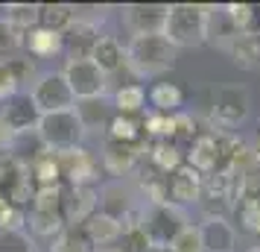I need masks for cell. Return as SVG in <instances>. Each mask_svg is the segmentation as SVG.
<instances>
[{"label": "cell", "instance_id": "12", "mask_svg": "<svg viewBox=\"0 0 260 252\" xmlns=\"http://www.w3.org/2000/svg\"><path fill=\"white\" fill-rule=\"evenodd\" d=\"M141 158H143V144H123V141H108L106 138L100 167L111 176H129V173H135Z\"/></svg>", "mask_w": 260, "mask_h": 252}, {"label": "cell", "instance_id": "18", "mask_svg": "<svg viewBox=\"0 0 260 252\" xmlns=\"http://www.w3.org/2000/svg\"><path fill=\"white\" fill-rule=\"evenodd\" d=\"M73 111H76V118H79V123H82L85 135L88 132H106L108 120H111V106L106 103V97H91V100H76V106H73Z\"/></svg>", "mask_w": 260, "mask_h": 252}, {"label": "cell", "instance_id": "33", "mask_svg": "<svg viewBox=\"0 0 260 252\" xmlns=\"http://www.w3.org/2000/svg\"><path fill=\"white\" fill-rule=\"evenodd\" d=\"M222 15L234 26V33H251V21H254L251 3H228V6H222Z\"/></svg>", "mask_w": 260, "mask_h": 252}, {"label": "cell", "instance_id": "46", "mask_svg": "<svg viewBox=\"0 0 260 252\" xmlns=\"http://www.w3.org/2000/svg\"><path fill=\"white\" fill-rule=\"evenodd\" d=\"M254 252H260V249H254Z\"/></svg>", "mask_w": 260, "mask_h": 252}, {"label": "cell", "instance_id": "24", "mask_svg": "<svg viewBox=\"0 0 260 252\" xmlns=\"http://www.w3.org/2000/svg\"><path fill=\"white\" fill-rule=\"evenodd\" d=\"M76 21V9L71 3H41L38 6V26L50 30V33H64L68 26Z\"/></svg>", "mask_w": 260, "mask_h": 252}, {"label": "cell", "instance_id": "3", "mask_svg": "<svg viewBox=\"0 0 260 252\" xmlns=\"http://www.w3.org/2000/svg\"><path fill=\"white\" fill-rule=\"evenodd\" d=\"M36 135L38 141L44 144V150L50 153H68L73 147H82V138H85V129L76 111H53V115H41L36 126Z\"/></svg>", "mask_w": 260, "mask_h": 252}, {"label": "cell", "instance_id": "28", "mask_svg": "<svg viewBox=\"0 0 260 252\" xmlns=\"http://www.w3.org/2000/svg\"><path fill=\"white\" fill-rule=\"evenodd\" d=\"M6 24L15 26L21 36L38 26V3H9L6 6Z\"/></svg>", "mask_w": 260, "mask_h": 252}, {"label": "cell", "instance_id": "11", "mask_svg": "<svg viewBox=\"0 0 260 252\" xmlns=\"http://www.w3.org/2000/svg\"><path fill=\"white\" fill-rule=\"evenodd\" d=\"M100 208V193L96 188H73L64 185L61 188V217H64V226H82L88 217Z\"/></svg>", "mask_w": 260, "mask_h": 252}, {"label": "cell", "instance_id": "17", "mask_svg": "<svg viewBox=\"0 0 260 252\" xmlns=\"http://www.w3.org/2000/svg\"><path fill=\"white\" fill-rule=\"evenodd\" d=\"M228 56L240 71H260V36L257 30L251 33H237L234 41L228 44Z\"/></svg>", "mask_w": 260, "mask_h": 252}, {"label": "cell", "instance_id": "26", "mask_svg": "<svg viewBox=\"0 0 260 252\" xmlns=\"http://www.w3.org/2000/svg\"><path fill=\"white\" fill-rule=\"evenodd\" d=\"M138 188H141V197L146 205H164L170 203V193H167V176L158 173V170H143L138 176Z\"/></svg>", "mask_w": 260, "mask_h": 252}, {"label": "cell", "instance_id": "4", "mask_svg": "<svg viewBox=\"0 0 260 252\" xmlns=\"http://www.w3.org/2000/svg\"><path fill=\"white\" fill-rule=\"evenodd\" d=\"M187 226V214L184 208L173 203L164 205H143L141 211V232L149 238L152 246H170L181 229Z\"/></svg>", "mask_w": 260, "mask_h": 252}, {"label": "cell", "instance_id": "27", "mask_svg": "<svg viewBox=\"0 0 260 252\" xmlns=\"http://www.w3.org/2000/svg\"><path fill=\"white\" fill-rule=\"evenodd\" d=\"M29 229L36 232L38 238H56L61 229H64V217L61 211H47V208H29V217H26Z\"/></svg>", "mask_w": 260, "mask_h": 252}, {"label": "cell", "instance_id": "37", "mask_svg": "<svg viewBox=\"0 0 260 252\" xmlns=\"http://www.w3.org/2000/svg\"><path fill=\"white\" fill-rule=\"evenodd\" d=\"M6 71H9V76L15 79V85L21 88V85L32 82V79H38L36 76V62L29 59V56H15V59L6 62Z\"/></svg>", "mask_w": 260, "mask_h": 252}, {"label": "cell", "instance_id": "22", "mask_svg": "<svg viewBox=\"0 0 260 252\" xmlns=\"http://www.w3.org/2000/svg\"><path fill=\"white\" fill-rule=\"evenodd\" d=\"M29 179L36 188H50V185H61V170H59V153L44 150L41 156H36L29 164Z\"/></svg>", "mask_w": 260, "mask_h": 252}, {"label": "cell", "instance_id": "8", "mask_svg": "<svg viewBox=\"0 0 260 252\" xmlns=\"http://www.w3.org/2000/svg\"><path fill=\"white\" fill-rule=\"evenodd\" d=\"M59 170H61V185H79V188H94L100 179V158L85 150V147H73L68 153H59Z\"/></svg>", "mask_w": 260, "mask_h": 252}, {"label": "cell", "instance_id": "35", "mask_svg": "<svg viewBox=\"0 0 260 252\" xmlns=\"http://www.w3.org/2000/svg\"><path fill=\"white\" fill-rule=\"evenodd\" d=\"M21 50H24V36L6 24V18H0V62L15 59Z\"/></svg>", "mask_w": 260, "mask_h": 252}, {"label": "cell", "instance_id": "29", "mask_svg": "<svg viewBox=\"0 0 260 252\" xmlns=\"http://www.w3.org/2000/svg\"><path fill=\"white\" fill-rule=\"evenodd\" d=\"M143 106H146V91H143L138 82L117 88V94H114V108H117V115H141Z\"/></svg>", "mask_w": 260, "mask_h": 252}, {"label": "cell", "instance_id": "38", "mask_svg": "<svg viewBox=\"0 0 260 252\" xmlns=\"http://www.w3.org/2000/svg\"><path fill=\"white\" fill-rule=\"evenodd\" d=\"M170 249H173V252H205V249H202V235H199V226L187 223V226H184V229H181V232L176 235V238H173Z\"/></svg>", "mask_w": 260, "mask_h": 252}, {"label": "cell", "instance_id": "14", "mask_svg": "<svg viewBox=\"0 0 260 252\" xmlns=\"http://www.w3.org/2000/svg\"><path fill=\"white\" fill-rule=\"evenodd\" d=\"M96 41H100V26H96L94 21H85V18H76V21L61 33V50H64L71 59H91Z\"/></svg>", "mask_w": 260, "mask_h": 252}, {"label": "cell", "instance_id": "16", "mask_svg": "<svg viewBox=\"0 0 260 252\" xmlns=\"http://www.w3.org/2000/svg\"><path fill=\"white\" fill-rule=\"evenodd\" d=\"M202 249L205 252H234L237 249V229L225 217H205L199 223Z\"/></svg>", "mask_w": 260, "mask_h": 252}, {"label": "cell", "instance_id": "19", "mask_svg": "<svg viewBox=\"0 0 260 252\" xmlns=\"http://www.w3.org/2000/svg\"><path fill=\"white\" fill-rule=\"evenodd\" d=\"M143 156L149 158L152 170L164 173V176L184 164V150L176 147L173 141H149V144H143Z\"/></svg>", "mask_w": 260, "mask_h": 252}, {"label": "cell", "instance_id": "43", "mask_svg": "<svg viewBox=\"0 0 260 252\" xmlns=\"http://www.w3.org/2000/svg\"><path fill=\"white\" fill-rule=\"evenodd\" d=\"M254 156L260 158V132H257V144H254Z\"/></svg>", "mask_w": 260, "mask_h": 252}, {"label": "cell", "instance_id": "10", "mask_svg": "<svg viewBox=\"0 0 260 252\" xmlns=\"http://www.w3.org/2000/svg\"><path fill=\"white\" fill-rule=\"evenodd\" d=\"M170 6L161 3H129L123 6V26L132 36H161Z\"/></svg>", "mask_w": 260, "mask_h": 252}, {"label": "cell", "instance_id": "41", "mask_svg": "<svg viewBox=\"0 0 260 252\" xmlns=\"http://www.w3.org/2000/svg\"><path fill=\"white\" fill-rule=\"evenodd\" d=\"M9 208V203H6V197H3V191H0V217H3V211Z\"/></svg>", "mask_w": 260, "mask_h": 252}, {"label": "cell", "instance_id": "39", "mask_svg": "<svg viewBox=\"0 0 260 252\" xmlns=\"http://www.w3.org/2000/svg\"><path fill=\"white\" fill-rule=\"evenodd\" d=\"M24 223H26V211L15 208V205H9L0 217V229H24Z\"/></svg>", "mask_w": 260, "mask_h": 252}, {"label": "cell", "instance_id": "6", "mask_svg": "<svg viewBox=\"0 0 260 252\" xmlns=\"http://www.w3.org/2000/svg\"><path fill=\"white\" fill-rule=\"evenodd\" d=\"M29 97L41 115H53V111H71L76 106V97H73L68 79L61 76V71L53 73H41L36 79V85L29 88Z\"/></svg>", "mask_w": 260, "mask_h": 252}, {"label": "cell", "instance_id": "36", "mask_svg": "<svg viewBox=\"0 0 260 252\" xmlns=\"http://www.w3.org/2000/svg\"><path fill=\"white\" fill-rule=\"evenodd\" d=\"M199 120L193 115H176V135H173V144L176 147H190L196 138H199Z\"/></svg>", "mask_w": 260, "mask_h": 252}, {"label": "cell", "instance_id": "13", "mask_svg": "<svg viewBox=\"0 0 260 252\" xmlns=\"http://www.w3.org/2000/svg\"><path fill=\"white\" fill-rule=\"evenodd\" d=\"M167 193L170 203L184 208V205H199L202 197V176L190 164H181L173 173H167Z\"/></svg>", "mask_w": 260, "mask_h": 252}, {"label": "cell", "instance_id": "5", "mask_svg": "<svg viewBox=\"0 0 260 252\" xmlns=\"http://www.w3.org/2000/svg\"><path fill=\"white\" fill-rule=\"evenodd\" d=\"M248 115H251V94H248L246 85H222L216 91L211 108L213 126H219L222 132H231Z\"/></svg>", "mask_w": 260, "mask_h": 252}, {"label": "cell", "instance_id": "40", "mask_svg": "<svg viewBox=\"0 0 260 252\" xmlns=\"http://www.w3.org/2000/svg\"><path fill=\"white\" fill-rule=\"evenodd\" d=\"M21 88L15 85V79L9 76V71H6V62H0V103L3 100H9L12 94H18Z\"/></svg>", "mask_w": 260, "mask_h": 252}, {"label": "cell", "instance_id": "34", "mask_svg": "<svg viewBox=\"0 0 260 252\" xmlns=\"http://www.w3.org/2000/svg\"><path fill=\"white\" fill-rule=\"evenodd\" d=\"M0 252H36V240L24 229H0Z\"/></svg>", "mask_w": 260, "mask_h": 252}, {"label": "cell", "instance_id": "21", "mask_svg": "<svg viewBox=\"0 0 260 252\" xmlns=\"http://www.w3.org/2000/svg\"><path fill=\"white\" fill-rule=\"evenodd\" d=\"M143 135H146V129H143V120L141 115H111V120H108L106 126V138L108 141H123V144H146L143 141Z\"/></svg>", "mask_w": 260, "mask_h": 252}, {"label": "cell", "instance_id": "45", "mask_svg": "<svg viewBox=\"0 0 260 252\" xmlns=\"http://www.w3.org/2000/svg\"><path fill=\"white\" fill-rule=\"evenodd\" d=\"M257 36H260V30H257Z\"/></svg>", "mask_w": 260, "mask_h": 252}, {"label": "cell", "instance_id": "32", "mask_svg": "<svg viewBox=\"0 0 260 252\" xmlns=\"http://www.w3.org/2000/svg\"><path fill=\"white\" fill-rule=\"evenodd\" d=\"M143 129L149 141H173L176 135V115H158L152 111L149 118L143 120Z\"/></svg>", "mask_w": 260, "mask_h": 252}, {"label": "cell", "instance_id": "2", "mask_svg": "<svg viewBox=\"0 0 260 252\" xmlns=\"http://www.w3.org/2000/svg\"><path fill=\"white\" fill-rule=\"evenodd\" d=\"M178 59V50L164 36H132L126 44V65L138 76H161L173 71Z\"/></svg>", "mask_w": 260, "mask_h": 252}, {"label": "cell", "instance_id": "31", "mask_svg": "<svg viewBox=\"0 0 260 252\" xmlns=\"http://www.w3.org/2000/svg\"><path fill=\"white\" fill-rule=\"evenodd\" d=\"M237 214H240V226L246 229V232L260 235V191L246 193V197L237 203Z\"/></svg>", "mask_w": 260, "mask_h": 252}, {"label": "cell", "instance_id": "15", "mask_svg": "<svg viewBox=\"0 0 260 252\" xmlns=\"http://www.w3.org/2000/svg\"><path fill=\"white\" fill-rule=\"evenodd\" d=\"M79 232H82L85 240L91 243V249H111V246H117L120 235H123V226H120L114 217L103 214V211H94V214L79 226Z\"/></svg>", "mask_w": 260, "mask_h": 252}, {"label": "cell", "instance_id": "9", "mask_svg": "<svg viewBox=\"0 0 260 252\" xmlns=\"http://www.w3.org/2000/svg\"><path fill=\"white\" fill-rule=\"evenodd\" d=\"M0 120L12 132V138L15 135H29V132H36L41 111L36 108L29 91H18V94H12L9 100L0 103Z\"/></svg>", "mask_w": 260, "mask_h": 252}, {"label": "cell", "instance_id": "23", "mask_svg": "<svg viewBox=\"0 0 260 252\" xmlns=\"http://www.w3.org/2000/svg\"><path fill=\"white\" fill-rule=\"evenodd\" d=\"M146 100L158 115H178V108L184 106V91L176 82H155Z\"/></svg>", "mask_w": 260, "mask_h": 252}, {"label": "cell", "instance_id": "25", "mask_svg": "<svg viewBox=\"0 0 260 252\" xmlns=\"http://www.w3.org/2000/svg\"><path fill=\"white\" fill-rule=\"evenodd\" d=\"M24 50H26V56H36V59L56 56V53H61V36L36 26V30H29L24 36Z\"/></svg>", "mask_w": 260, "mask_h": 252}, {"label": "cell", "instance_id": "44", "mask_svg": "<svg viewBox=\"0 0 260 252\" xmlns=\"http://www.w3.org/2000/svg\"><path fill=\"white\" fill-rule=\"evenodd\" d=\"M94 252H120L117 246H111V249H94Z\"/></svg>", "mask_w": 260, "mask_h": 252}, {"label": "cell", "instance_id": "1", "mask_svg": "<svg viewBox=\"0 0 260 252\" xmlns=\"http://www.w3.org/2000/svg\"><path fill=\"white\" fill-rule=\"evenodd\" d=\"M208 15L211 6L199 3H173L167 12V24L161 36L176 50L181 47H202L208 41Z\"/></svg>", "mask_w": 260, "mask_h": 252}, {"label": "cell", "instance_id": "7", "mask_svg": "<svg viewBox=\"0 0 260 252\" xmlns=\"http://www.w3.org/2000/svg\"><path fill=\"white\" fill-rule=\"evenodd\" d=\"M61 76L68 79L76 100H91V97H106L108 76L96 68L91 59H68Z\"/></svg>", "mask_w": 260, "mask_h": 252}, {"label": "cell", "instance_id": "20", "mask_svg": "<svg viewBox=\"0 0 260 252\" xmlns=\"http://www.w3.org/2000/svg\"><path fill=\"white\" fill-rule=\"evenodd\" d=\"M91 62L106 76L108 73H117L120 68H126V47L114 36H100V41L94 44V53H91Z\"/></svg>", "mask_w": 260, "mask_h": 252}, {"label": "cell", "instance_id": "42", "mask_svg": "<svg viewBox=\"0 0 260 252\" xmlns=\"http://www.w3.org/2000/svg\"><path fill=\"white\" fill-rule=\"evenodd\" d=\"M146 252H173V249H170V246H149Z\"/></svg>", "mask_w": 260, "mask_h": 252}, {"label": "cell", "instance_id": "30", "mask_svg": "<svg viewBox=\"0 0 260 252\" xmlns=\"http://www.w3.org/2000/svg\"><path fill=\"white\" fill-rule=\"evenodd\" d=\"M50 252H94L91 249V243L85 240V235L79 232V226H64L53 238V246Z\"/></svg>", "mask_w": 260, "mask_h": 252}]
</instances>
